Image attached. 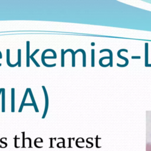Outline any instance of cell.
Masks as SVG:
<instances>
[{
    "label": "cell",
    "instance_id": "6da1fadb",
    "mask_svg": "<svg viewBox=\"0 0 151 151\" xmlns=\"http://www.w3.org/2000/svg\"><path fill=\"white\" fill-rule=\"evenodd\" d=\"M47 51H50V49H47V50H44V51H43V54H42V56H41V61H42V63H43V64L44 66H45L46 67H55V66H56V64L54 63L53 64H47L45 62V60L46 59H56V57H54V56H51V57H49V56H47V57H45L44 56V55L46 54V53H47Z\"/></svg>",
    "mask_w": 151,
    "mask_h": 151
},
{
    "label": "cell",
    "instance_id": "7a4b0ae2",
    "mask_svg": "<svg viewBox=\"0 0 151 151\" xmlns=\"http://www.w3.org/2000/svg\"><path fill=\"white\" fill-rule=\"evenodd\" d=\"M122 51H125V52H126V53H128V50H126V49H120L118 51V54H117L118 57H119L120 59H121L124 60L125 61L126 63H125V64H123V65H122V64H117V66H118V67H126V66H128V64H129V60L127 59V58L123 57V56L120 55V53H121Z\"/></svg>",
    "mask_w": 151,
    "mask_h": 151
},
{
    "label": "cell",
    "instance_id": "3957f363",
    "mask_svg": "<svg viewBox=\"0 0 151 151\" xmlns=\"http://www.w3.org/2000/svg\"><path fill=\"white\" fill-rule=\"evenodd\" d=\"M148 45L149 44L148 43H146L145 44V67H151V64H149L148 63V61H149Z\"/></svg>",
    "mask_w": 151,
    "mask_h": 151
},
{
    "label": "cell",
    "instance_id": "277c9868",
    "mask_svg": "<svg viewBox=\"0 0 151 151\" xmlns=\"http://www.w3.org/2000/svg\"><path fill=\"white\" fill-rule=\"evenodd\" d=\"M42 88H43V91L44 93V96H45V99H46V106H45V110H44V115H43V118H44V116H46V113L47 112V110H48V108H49V96H48V94H47V90H46V87H44V86H42Z\"/></svg>",
    "mask_w": 151,
    "mask_h": 151
},
{
    "label": "cell",
    "instance_id": "5b68a950",
    "mask_svg": "<svg viewBox=\"0 0 151 151\" xmlns=\"http://www.w3.org/2000/svg\"><path fill=\"white\" fill-rule=\"evenodd\" d=\"M15 103V89L11 88V111L14 112V104Z\"/></svg>",
    "mask_w": 151,
    "mask_h": 151
},
{
    "label": "cell",
    "instance_id": "8992f818",
    "mask_svg": "<svg viewBox=\"0 0 151 151\" xmlns=\"http://www.w3.org/2000/svg\"><path fill=\"white\" fill-rule=\"evenodd\" d=\"M104 51H108L109 53L110 54V67H113V53L112 51L109 49H103V50H101L100 51V53H103V52H104Z\"/></svg>",
    "mask_w": 151,
    "mask_h": 151
},
{
    "label": "cell",
    "instance_id": "52a82bcc",
    "mask_svg": "<svg viewBox=\"0 0 151 151\" xmlns=\"http://www.w3.org/2000/svg\"><path fill=\"white\" fill-rule=\"evenodd\" d=\"M68 51H70L71 52V53L72 54V67H75V55H76L75 52H74L72 49H67V50H66V51H64V54L67 53Z\"/></svg>",
    "mask_w": 151,
    "mask_h": 151
},
{
    "label": "cell",
    "instance_id": "ba28073f",
    "mask_svg": "<svg viewBox=\"0 0 151 151\" xmlns=\"http://www.w3.org/2000/svg\"><path fill=\"white\" fill-rule=\"evenodd\" d=\"M30 42L27 41V67L30 66Z\"/></svg>",
    "mask_w": 151,
    "mask_h": 151
},
{
    "label": "cell",
    "instance_id": "9c48e42d",
    "mask_svg": "<svg viewBox=\"0 0 151 151\" xmlns=\"http://www.w3.org/2000/svg\"><path fill=\"white\" fill-rule=\"evenodd\" d=\"M29 93L30 94V97H31V99L32 101H33V104L34 108H35V110L36 112H39V110H38V109H37V105H36V102L35 101V100H34V96L33 95V93H32L31 89V88H29Z\"/></svg>",
    "mask_w": 151,
    "mask_h": 151
},
{
    "label": "cell",
    "instance_id": "30bf717a",
    "mask_svg": "<svg viewBox=\"0 0 151 151\" xmlns=\"http://www.w3.org/2000/svg\"><path fill=\"white\" fill-rule=\"evenodd\" d=\"M81 51L82 54H83V67H86V52L84 51V50L82 49H78L77 50H76L75 51V54H76L78 52Z\"/></svg>",
    "mask_w": 151,
    "mask_h": 151
},
{
    "label": "cell",
    "instance_id": "8fae6325",
    "mask_svg": "<svg viewBox=\"0 0 151 151\" xmlns=\"http://www.w3.org/2000/svg\"><path fill=\"white\" fill-rule=\"evenodd\" d=\"M2 111L5 112V89L2 90Z\"/></svg>",
    "mask_w": 151,
    "mask_h": 151
},
{
    "label": "cell",
    "instance_id": "7c38bea8",
    "mask_svg": "<svg viewBox=\"0 0 151 151\" xmlns=\"http://www.w3.org/2000/svg\"><path fill=\"white\" fill-rule=\"evenodd\" d=\"M10 50L9 49L7 50V63L8 65L10 66V67H15L16 66L19 65V64H18V63H17L15 64H11V63H10Z\"/></svg>",
    "mask_w": 151,
    "mask_h": 151
},
{
    "label": "cell",
    "instance_id": "4fadbf2b",
    "mask_svg": "<svg viewBox=\"0 0 151 151\" xmlns=\"http://www.w3.org/2000/svg\"><path fill=\"white\" fill-rule=\"evenodd\" d=\"M28 93H29V88H27V90H26V91H25V94H24V97H23V102H22V103H21V106H20V110H19V112H21L22 111V110H23V106H24V103H25V101L26 98H27V96Z\"/></svg>",
    "mask_w": 151,
    "mask_h": 151
},
{
    "label": "cell",
    "instance_id": "5bb4252c",
    "mask_svg": "<svg viewBox=\"0 0 151 151\" xmlns=\"http://www.w3.org/2000/svg\"><path fill=\"white\" fill-rule=\"evenodd\" d=\"M21 50L20 49L18 50V64H19V67H20L21 66Z\"/></svg>",
    "mask_w": 151,
    "mask_h": 151
},
{
    "label": "cell",
    "instance_id": "9a60e30c",
    "mask_svg": "<svg viewBox=\"0 0 151 151\" xmlns=\"http://www.w3.org/2000/svg\"><path fill=\"white\" fill-rule=\"evenodd\" d=\"M64 51L63 49H61V67H64Z\"/></svg>",
    "mask_w": 151,
    "mask_h": 151
},
{
    "label": "cell",
    "instance_id": "2e32d148",
    "mask_svg": "<svg viewBox=\"0 0 151 151\" xmlns=\"http://www.w3.org/2000/svg\"><path fill=\"white\" fill-rule=\"evenodd\" d=\"M92 67H94V50H92Z\"/></svg>",
    "mask_w": 151,
    "mask_h": 151
},
{
    "label": "cell",
    "instance_id": "e0dca14e",
    "mask_svg": "<svg viewBox=\"0 0 151 151\" xmlns=\"http://www.w3.org/2000/svg\"><path fill=\"white\" fill-rule=\"evenodd\" d=\"M146 151H151V143H148L146 144Z\"/></svg>",
    "mask_w": 151,
    "mask_h": 151
},
{
    "label": "cell",
    "instance_id": "ac0fdd59",
    "mask_svg": "<svg viewBox=\"0 0 151 151\" xmlns=\"http://www.w3.org/2000/svg\"><path fill=\"white\" fill-rule=\"evenodd\" d=\"M30 59H31V60H33V61L34 62V63L35 64L36 66H37V67H40V65L39 64V63H37V61H36V60H35V59H34V58L33 57H32V56H30Z\"/></svg>",
    "mask_w": 151,
    "mask_h": 151
},
{
    "label": "cell",
    "instance_id": "d6986e66",
    "mask_svg": "<svg viewBox=\"0 0 151 151\" xmlns=\"http://www.w3.org/2000/svg\"><path fill=\"white\" fill-rule=\"evenodd\" d=\"M140 56H132V59H140Z\"/></svg>",
    "mask_w": 151,
    "mask_h": 151
},
{
    "label": "cell",
    "instance_id": "ffe728a7",
    "mask_svg": "<svg viewBox=\"0 0 151 151\" xmlns=\"http://www.w3.org/2000/svg\"><path fill=\"white\" fill-rule=\"evenodd\" d=\"M25 106H33V104H30V103H27V104H24Z\"/></svg>",
    "mask_w": 151,
    "mask_h": 151
},
{
    "label": "cell",
    "instance_id": "44dd1931",
    "mask_svg": "<svg viewBox=\"0 0 151 151\" xmlns=\"http://www.w3.org/2000/svg\"><path fill=\"white\" fill-rule=\"evenodd\" d=\"M2 90H3V88H0V95H1V94L2 93Z\"/></svg>",
    "mask_w": 151,
    "mask_h": 151
},
{
    "label": "cell",
    "instance_id": "7402d4cb",
    "mask_svg": "<svg viewBox=\"0 0 151 151\" xmlns=\"http://www.w3.org/2000/svg\"><path fill=\"white\" fill-rule=\"evenodd\" d=\"M91 44H92V46H94V45H95V44H94V43H92Z\"/></svg>",
    "mask_w": 151,
    "mask_h": 151
}]
</instances>
